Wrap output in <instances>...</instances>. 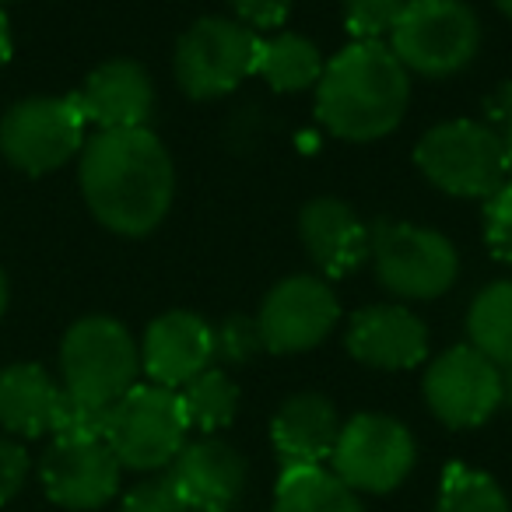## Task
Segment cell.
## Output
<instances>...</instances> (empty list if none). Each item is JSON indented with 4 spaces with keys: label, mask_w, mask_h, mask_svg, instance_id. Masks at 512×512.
<instances>
[{
    "label": "cell",
    "mask_w": 512,
    "mask_h": 512,
    "mask_svg": "<svg viewBox=\"0 0 512 512\" xmlns=\"http://www.w3.org/2000/svg\"><path fill=\"white\" fill-rule=\"evenodd\" d=\"M78 183L102 228L123 239H144L169 218L176 165L148 127L99 130L81 148Z\"/></svg>",
    "instance_id": "6da1fadb"
},
{
    "label": "cell",
    "mask_w": 512,
    "mask_h": 512,
    "mask_svg": "<svg viewBox=\"0 0 512 512\" xmlns=\"http://www.w3.org/2000/svg\"><path fill=\"white\" fill-rule=\"evenodd\" d=\"M411 74L386 43H348L327 60L316 85V116L348 144H372L404 123Z\"/></svg>",
    "instance_id": "7a4b0ae2"
},
{
    "label": "cell",
    "mask_w": 512,
    "mask_h": 512,
    "mask_svg": "<svg viewBox=\"0 0 512 512\" xmlns=\"http://www.w3.org/2000/svg\"><path fill=\"white\" fill-rule=\"evenodd\" d=\"M386 39L407 74L446 81L477 60L481 22L467 0H407Z\"/></svg>",
    "instance_id": "3957f363"
},
{
    "label": "cell",
    "mask_w": 512,
    "mask_h": 512,
    "mask_svg": "<svg viewBox=\"0 0 512 512\" xmlns=\"http://www.w3.org/2000/svg\"><path fill=\"white\" fill-rule=\"evenodd\" d=\"M414 165L435 190L463 200H488L509 179L502 134L481 120L435 123L414 144Z\"/></svg>",
    "instance_id": "277c9868"
},
{
    "label": "cell",
    "mask_w": 512,
    "mask_h": 512,
    "mask_svg": "<svg viewBox=\"0 0 512 512\" xmlns=\"http://www.w3.org/2000/svg\"><path fill=\"white\" fill-rule=\"evenodd\" d=\"M64 393L81 404L113 407L141 376V348L113 316H85L60 344Z\"/></svg>",
    "instance_id": "5b68a950"
},
{
    "label": "cell",
    "mask_w": 512,
    "mask_h": 512,
    "mask_svg": "<svg viewBox=\"0 0 512 512\" xmlns=\"http://www.w3.org/2000/svg\"><path fill=\"white\" fill-rule=\"evenodd\" d=\"M369 260L379 285L400 302L442 299L460 278V253L453 242L414 221H379L372 228Z\"/></svg>",
    "instance_id": "8992f818"
},
{
    "label": "cell",
    "mask_w": 512,
    "mask_h": 512,
    "mask_svg": "<svg viewBox=\"0 0 512 512\" xmlns=\"http://www.w3.org/2000/svg\"><path fill=\"white\" fill-rule=\"evenodd\" d=\"M190 421L176 390L155 383H137L109 407L106 446L116 453L123 470H169V463L183 453Z\"/></svg>",
    "instance_id": "52a82bcc"
},
{
    "label": "cell",
    "mask_w": 512,
    "mask_h": 512,
    "mask_svg": "<svg viewBox=\"0 0 512 512\" xmlns=\"http://www.w3.org/2000/svg\"><path fill=\"white\" fill-rule=\"evenodd\" d=\"M256 46L260 36L235 18H197L176 43V85L193 102L225 99L253 74Z\"/></svg>",
    "instance_id": "ba28073f"
},
{
    "label": "cell",
    "mask_w": 512,
    "mask_h": 512,
    "mask_svg": "<svg viewBox=\"0 0 512 512\" xmlns=\"http://www.w3.org/2000/svg\"><path fill=\"white\" fill-rule=\"evenodd\" d=\"M418 442L404 421L362 411L348 418L330 453V470L358 495H390L411 477Z\"/></svg>",
    "instance_id": "9c48e42d"
},
{
    "label": "cell",
    "mask_w": 512,
    "mask_h": 512,
    "mask_svg": "<svg viewBox=\"0 0 512 512\" xmlns=\"http://www.w3.org/2000/svg\"><path fill=\"white\" fill-rule=\"evenodd\" d=\"M85 127L74 95L22 99L0 120V155L25 176H46L81 155Z\"/></svg>",
    "instance_id": "30bf717a"
},
{
    "label": "cell",
    "mask_w": 512,
    "mask_h": 512,
    "mask_svg": "<svg viewBox=\"0 0 512 512\" xmlns=\"http://www.w3.org/2000/svg\"><path fill=\"white\" fill-rule=\"evenodd\" d=\"M421 393L439 425L453 432L481 428L502 407V369L470 344H456L428 362Z\"/></svg>",
    "instance_id": "8fae6325"
},
{
    "label": "cell",
    "mask_w": 512,
    "mask_h": 512,
    "mask_svg": "<svg viewBox=\"0 0 512 512\" xmlns=\"http://www.w3.org/2000/svg\"><path fill=\"white\" fill-rule=\"evenodd\" d=\"M271 355H306L320 348L341 323V302L320 274L281 278L253 316Z\"/></svg>",
    "instance_id": "7c38bea8"
},
{
    "label": "cell",
    "mask_w": 512,
    "mask_h": 512,
    "mask_svg": "<svg viewBox=\"0 0 512 512\" xmlns=\"http://www.w3.org/2000/svg\"><path fill=\"white\" fill-rule=\"evenodd\" d=\"M39 474H43L46 495L57 505L92 512L116 498L123 467L106 439H53Z\"/></svg>",
    "instance_id": "4fadbf2b"
},
{
    "label": "cell",
    "mask_w": 512,
    "mask_h": 512,
    "mask_svg": "<svg viewBox=\"0 0 512 512\" xmlns=\"http://www.w3.org/2000/svg\"><path fill=\"white\" fill-rule=\"evenodd\" d=\"M137 348L148 383L183 390L190 379L214 365V327L190 309H169L148 323Z\"/></svg>",
    "instance_id": "5bb4252c"
},
{
    "label": "cell",
    "mask_w": 512,
    "mask_h": 512,
    "mask_svg": "<svg viewBox=\"0 0 512 512\" xmlns=\"http://www.w3.org/2000/svg\"><path fill=\"white\" fill-rule=\"evenodd\" d=\"M344 348L365 369L404 372L428 358V327L418 313L397 302L362 306L348 320Z\"/></svg>",
    "instance_id": "9a60e30c"
},
{
    "label": "cell",
    "mask_w": 512,
    "mask_h": 512,
    "mask_svg": "<svg viewBox=\"0 0 512 512\" xmlns=\"http://www.w3.org/2000/svg\"><path fill=\"white\" fill-rule=\"evenodd\" d=\"M165 474L172 477L190 512H232L246 495L249 463L232 442L200 435L197 442H186Z\"/></svg>",
    "instance_id": "2e32d148"
},
{
    "label": "cell",
    "mask_w": 512,
    "mask_h": 512,
    "mask_svg": "<svg viewBox=\"0 0 512 512\" xmlns=\"http://www.w3.org/2000/svg\"><path fill=\"white\" fill-rule=\"evenodd\" d=\"M299 239L323 278H348L372 253V228L341 197L309 200L299 211Z\"/></svg>",
    "instance_id": "e0dca14e"
},
{
    "label": "cell",
    "mask_w": 512,
    "mask_h": 512,
    "mask_svg": "<svg viewBox=\"0 0 512 512\" xmlns=\"http://www.w3.org/2000/svg\"><path fill=\"white\" fill-rule=\"evenodd\" d=\"M74 102L85 123L99 130H134L148 127L155 113V85L137 60H106L88 74Z\"/></svg>",
    "instance_id": "ac0fdd59"
},
{
    "label": "cell",
    "mask_w": 512,
    "mask_h": 512,
    "mask_svg": "<svg viewBox=\"0 0 512 512\" xmlns=\"http://www.w3.org/2000/svg\"><path fill=\"white\" fill-rule=\"evenodd\" d=\"M341 414L323 393H292L271 418V446L288 467H323L341 435Z\"/></svg>",
    "instance_id": "d6986e66"
},
{
    "label": "cell",
    "mask_w": 512,
    "mask_h": 512,
    "mask_svg": "<svg viewBox=\"0 0 512 512\" xmlns=\"http://www.w3.org/2000/svg\"><path fill=\"white\" fill-rule=\"evenodd\" d=\"M60 397H64V386L53 383L43 365H8L0 372V425L22 439H39V435L53 432Z\"/></svg>",
    "instance_id": "ffe728a7"
},
{
    "label": "cell",
    "mask_w": 512,
    "mask_h": 512,
    "mask_svg": "<svg viewBox=\"0 0 512 512\" xmlns=\"http://www.w3.org/2000/svg\"><path fill=\"white\" fill-rule=\"evenodd\" d=\"M323 67H327V60H323L320 46L313 39L278 29L274 36L260 39V46H256L253 74L260 81H267V88H274V92L292 95L320 85Z\"/></svg>",
    "instance_id": "44dd1931"
},
{
    "label": "cell",
    "mask_w": 512,
    "mask_h": 512,
    "mask_svg": "<svg viewBox=\"0 0 512 512\" xmlns=\"http://www.w3.org/2000/svg\"><path fill=\"white\" fill-rule=\"evenodd\" d=\"M271 512H365V505L334 470L288 467L278 477Z\"/></svg>",
    "instance_id": "7402d4cb"
},
{
    "label": "cell",
    "mask_w": 512,
    "mask_h": 512,
    "mask_svg": "<svg viewBox=\"0 0 512 512\" xmlns=\"http://www.w3.org/2000/svg\"><path fill=\"white\" fill-rule=\"evenodd\" d=\"M467 344L498 369L512 365V278L491 281L467 309Z\"/></svg>",
    "instance_id": "603a6c76"
},
{
    "label": "cell",
    "mask_w": 512,
    "mask_h": 512,
    "mask_svg": "<svg viewBox=\"0 0 512 512\" xmlns=\"http://www.w3.org/2000/svg\"><path fill=\"white\" fill-rule=\"evenodd\" d=\"M176 393L183 400L190 432L200 435H218L221 428L232 425L235 411H239V386L225 369H214V365Z\"/></svg>",
    "instance_id": "cb8c5ba5"
},
{
    "label": "cell",
    "mask_w": 512,
    "mask_h": 512,
    "mask_svg": "<svg viewBox=\"0 0 512 512\" xmlns=\"http://www.w3.org/2000/svg\"><path fill=\"white\" fill-rule=\"evenodd\" d=\"M435 512H512V505L491 474L467 463H449L442 470Z\"/></svg>",
    "instance_id": "d4e9b609"
},
{
    "label": "cell",
    "mask_w": 512,
    "mask_h": 512,
    "mask_svg": "<svg viewBox=\"0 0 512 512\" xmlns=\"http://www.w3.org/2000/svg\"><path fill=\"white\" fill-rule=\"evenodd\" d=\"M404 4L407 0H341L344 29L358 43H383V36H390Z\"/></svg>",
    "instance_id": "484cf974"
},
{
    "label": "cell",
    "mask_w": 512,
    "mask_h": 512,
    "mask_svg": "<svg viewBox=\"0 0 512 512\" xmlns=\"http://www.w3.org/2000/svg\"><path fill=\"white\" fill-rule=\"evenodd\" d=\"M264 351L260 341V327L253 316H228L218 330H214V362L225 365H246Z\"/></svg>",
    "instance_id": "4316f807"
},
{
    "label": "cell",
    "mask_w": 512,
    "mask_h": 512,
    "mask_svg": "<svg viewBox=\"0 0 512 512\" xmlns=\"http://www.w3.org/2000/svg\"><path fill=\"white\" fill-rule=\"evenodd\" d=\"M484 242L498 264L512 267V179L484 200Z\"/></svg>",
    "instance_id": "83f0119b"
},
{
    "label": "cell",
    "mask_w": 512,
    "mask_h": 512,
    "mask_svg": "<svg viewBox=\"0 0 512 512\" xmlns=\"http://www.w3.org/2000/svg\"><path fill=\"white\" fill-rule=\"evenodd\" d=\"M106 421L109 407L81 404L64 393L57 407V421H53V435L57 439H106Z\"/></svg>",
    "instance_id": "f1b7e54d"
},
{
    "label": "cell",
    "mask_w": 512,
    "mask_h": 512,
    "mask_svg": "<svg viewBox=\"0 0 512 512\" xmlns=\"http://www.w3.org/2000/svg\"><path fill=\"white\" fill-rule=\"evenodd\" d=\"M120 512H190V505L183 502V495H179V488L172 484L169 474H158L134 484L123 495Z\"/></svg>",
    "instance_id": "f546056e"
},
{
    "label": "cell",
    "mask_w": 512,
    "mask_h": 512,
    "mask_svg": "<svg viewBox=\"0 0 512 512\" xmlns=\"http://www.w3.org/2000/svg\"><path fill=\"white\" fill-rule=\"evenodd\" d=\"M235 11V22H242L253 32H278L292 15L295 0H228Z\"/></svg>",
    "instance_id": "4dcf8cb0"
},
{
    "label": "cell",
    "mask_w": 512,
    "mask_h": 512,
    "mask_svg": "<svg viewBox=\"0 0 512 512\" xmlns=\"http://www.w3.org/2000/svg\"><path fill=\"white\" fill-rule=\"evenodd\" d=\"M29 477V453L15 439H0V505H8Z\"/></svg>",
    "instance_id": "1f68e13d"
},
{
    "label": "cell",
    "mask_w": 512,
    "mask_h": 512,
    "mask_svg": "<svg viewBox=\"0 0 512 512\" xmlns=\"http://www.w3.org/2000/svg\"><path fill=\"white\" fill-rule=\"evenodd\" d=\"M484 116H488V127H502V134L512 127V81L491 88L484 99Z\"/></svg>",
    "instance_id": "d6a6232c"
},
{
    "label": "cell",
    "mask_w": 512,
    "mask_h": 512,
    "mask_svg": "<svg viewBox=\"0 0 512 512\" xmlns=\"http://www.w3.org/2000/svg\"><path fill=\"white\" fill-rule=\"evenodd\" d=\"M11 60V29H8V15L0 8V67Z\"/></svg>",
    "instance_id": "836d02e7"
},
{
    "label": "cell",
    "mask_w": 512,
    "mask_h": 512,
    "mask_svg": "<svg viewBox=\"0 0 512 512\" xmlns=\"http://www.w3.org/2000/svg\"><path fill=\"white\" fill-rule=\"evenodd\" d=\"M502 407H509L512 411V365L509 369H502Z\"/></svg>",
    "instance_id": "e575fe53"
},
{
    "label": "cell",
    "mask_w": 512,
    "mask_h": 512,
    "mask_svg": "<svg viewBox=\"0 0 512 512\" xmlns=\"http://www.w3.org/2000/svg\"><path fill=\"white\" fill-rule=\"evenodd\" d=\"M8 309V278H4V267H0V316Z\"/></svg>",
    "instance_id": "d590c367"
},
{
    "label": "cell",
    "mask_w": 512,
    "mask_h": 512,
    "mask_svg": "<svg viewBox=\"0 0 512 512\" xmlns=\"http://www.w3.org/2000/svg\"><path fill=\"white\" fill-rule=\"evenodd\" d=\"M502 141H505V162H509V176H512V127L502 134Z\"/></svg>",
    "instance_id": "8d00e7d4"
},
{
    "label": "cell",
    "mask_w": 512,
    "mask_h": 512,
    "mask_svg": "<svg viewBox=\"0 0 512 512\" xmlns=\"http://www.w3.org/2000/svg\"><path fill=\"white\" fill-rule=\"evenodd\" d=\"M491 4H495V8L502 11V15H505V18H509V22H512V0H491Z\"/></svg>",
    "instance_id": "74e56055"
},
{
    "label": "cell",
    "mask_w": 512,
    "mask_h": 512,
    "mask_svg": "<svg viewBox=\"0 0 512 512\" xmlns=\"http://www.w3.org/2000/svg\"><path fill=\"white\" fill-rule=\"evenodd\" d=\"M4 4H11V0H0V8H4Z\"/></svg>",
    "instance_id": "f35d334b"
}]
</instances>
